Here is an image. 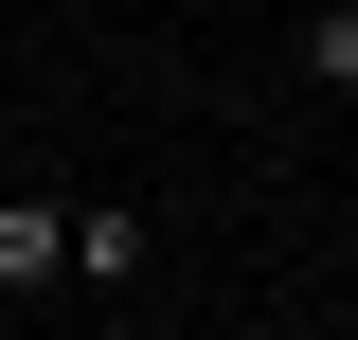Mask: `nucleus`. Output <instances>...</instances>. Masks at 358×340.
<instances>
[{
    "mask_svg": "<svg viewBox=\"0 0 358 340\" xmlns=\"http://www.w3.org/2000/svg\"><path fill=\"white\" fill-rule=\"evenodd\" d=\"M341 340H358V287H341Z\"/></svg>",
    "mask_w": 358,
    "mask_h": 340,
    "instance_id": "obj_4",
    "label": "nucleus"
},
{
    "mask_svg": "<svg viewBox=\"0 0 358 340\" xmlns=\"http://www.w3.org/2000/svg\"><path fill=\"white\" fill-rule=\"evenodd\" d=\"M72 287H143V215L126 197H72Z\"/></svg>",
    "mask_w": 358,
    "mask_h": 340,
    "instance_id": "obj_2",
    "label": "nucleus"
},
{
    "mask_svg": "<svg viewBox=\"0 0 358 340\" xmlns=\"http://www.w3.org/2000/svg\"><path fill=\"white\" fill-rule=\"evenodd\" d=\"M0 287H18V304H36V287H72V197L0 179Z\"/></svg>",
    "mask_w": 358,
    "mask_h": 340,
    "instance_id": "obj_1",
    "label": "nucleus"
},
{
    "mask_svg": "<svg viewBox=\"0 0 358 340\" xmlns=\"http://www.w3.org/2000/svg\"><path fill=\"white\" fill-rule=\"evenodd\" d=\"M305 90H341V108H358V0H305Z\"/></svg>",
    "mask_w": 358,
    "mask_h": 340,
    "instance_id": "obj_3",
    "label": "nucleus"
}]
</instances>
